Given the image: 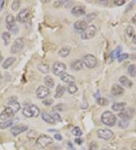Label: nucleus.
<instances>
[{
	"mask_svg": "<svg viewBox=\"0 0 136 150\" xmlns=\"http://www.w3.org/2000/svg\"><path fill=\"white\" fill-rule=\"evenodd\" d=\"M101 121L104 125L112 127L116 124V117L111 112H104L101 115Z\"/></svg>",
	"mask_w": 136,
	"mask_h": 150,
	"instance_id": "f257e3e1",
	"label": "nucleus"
},
{
	"mask_svg": "<svg viewBox=\"0 0 136 150\" xmlns=\"http://www.w3.org/2000/svg\"><path fill=\"white\" fill-rule=\"evenodd\" d=\"M53 143V139L50 136L41 135L36 139V145L39 148H45Z\"/></svg>",
	"mask_w": 136,
	"mask_h": 150,
	"instance_id": "f03ea898",
	"label": "nucleus"
},
{
	"mask_svg": "<svg viewBox=\"0 0 136 150\" xmlns=\"http://www.w3.org/2000/svg\"><path fill=\"white\" fill-rule=\"evenodd\" d=\"M97 31V28L94 25H89L81 33V37L83 40H89L94 37Z\"/></svg>",
	"mask_w": 136,
	"mask_h": 150,
	"instance_id": "7ed1b4c3",
	"label": "nucleus"
},
{
	"mask_svg": "<svg viewBox=\"0 0 136 150\" xmlns=\"http://www.w3.org/2000/svg\"><path fill=\"white\" fill-rule=\"evenodd\" d=\"M24 47V40L23 38H18L16 39L12 44V46L11 47V54H17L18 52H20Z\"/></svg>",
	"mask_w": 136,
	"mask_h": 150,
	"instance_id": "20e7f679",
	"label": "nucleus"
},
{
	"mask_svg": "<svg viewBox=\"0 0 136 150\" xmlns=\"http://www.w3.org/2000/svg\"><path fill=\"white\" fill-rule=\"evenodd\" d=\"M67 69V66L65 64L60 62H55L52 66V72L56 76H61L63 73H65Z\"/></svg>",
	"mask_w": 136,
	"mask_h": 150,
	"instance_id": "39448f33",
	"label": "nucleus"
},
{
	"mask_svg": "<svg viewBox=\"0 0 136 150\" xmlns=\"http://www.w3.org/2000/svg\"><path fill=\"white\" fill-rule=\"evenodd\" d=\"M83 64H85L87 68H93L97 65L98 61L97 59L93 55H86L83 58Z\"/></svg>",
	"mask_w": 136,
	"mask_h": 150,
	"instance_id": "423d86ee",
	"label": "nucleus"
},
{
	"mask_svg": "<svg viewBox=\"0 0 136 150\" xmlns=\"http://www.w3.org/2000/svg\"><path fill=\"white\" fill-rule=\"evenodd\" d=\"M30 12L29 9L24 8L18 14L17 20L20 23H27L30 21Z\"/></svg>",
	"mask_w": 136,
	"mask_h": 150,
	"instance_id": "0eeeda50",
	"label": "nucleus"
},
{
	"mask_svg": "<svg viewBox=\"0 0 136 150\" xmlns=\"http://www.w3.org/2000/svg\"><path fill=\"white\" fill-rule=\"evenodd\" d=\"M36 96L39 99H46L50 94V90L45 86H39L36 91Z\"/></svg>",
	"mask_w": 136,
	"mask_h": 150,
	"instance_id": "6e6552de",
	"label": "nucleus"
},
{
	"mask_svg": "<svg viewBox=\"0 0 136 150\" xmlns=\"http://www.w3.org/2000/svg\"><path fill=\"white\" fill-rule=\"evenodd\" d=\"M97 135L100 139L104 140H109L113 137V133L109 129H100L97 131Z\"/></svg>",
	"mask_w": 136,
	"mask_h": 150,
	"instance_id": "1a4fd4ad",
	"label": "nucleus"
},
{
	"mask_svg": "<svg viewBox=\"0 0 136 150\" xmlns=\"http://www.w3.org/2000/svg\"><path fill=\"white\" fill-rule=\"evenodd\" d=\"M14 115H15V112H13V110L11 109V108H10L9 106H7L4 108L3 111L0 114V119L3 121H7V120H9V118L12 117L14 116Z\"/></svg>",
	"mask_w": 136,
	"mask_h": 150,
	"instance_id": "9d476101",
	"label": "nucleus"
},
{
	"mask_svg": "<svg viewBox=\"0 0 136 150\" xmlns=\"http://www.w3.org/2000/svg\"><path fill=\"white\" fill-rule=\"evenodd\" d=\"M28 130V127L25 126V125H18V126L13 127L11 128V133L13 136H18L21 133L27 131Z\"/></svg>",
	"mask_w": 136,
	"mask_h": 150,
	"instance_id": "9b49d317",
	"label": "nucleus"
},
{
	"mask_svg": "<svg viewBox=\"0 0 136 150\" xmlns=\"http://www.w3.org/2000/svg\"><path fill=\"white\" fill-rule=\"evenodd\" d=\"M8 105H10L9 107L11 108V109L13 110V112H15V114L17 113L20 108V103L17 101L16 97H11L10 101H9L8 103Z\"/></svg>",
	"mask_w": 136,
	"mask_h": 150,
	"instance_id": "f8f14e48",
	"label": "nucleus"
},
{
	"mask_svg": "<svg viewBox=\"0 0 136 150\" xmlns=\"http://www.w3.org/2000/svg\"><path fill=\"white\" fill-rule=\"evenodd\" d=\"M71 13L76 17H80L85 15V8L82 6H76L73 8Z\"/></svg>",
	"mask_w": 136,
	"mask_h": 150,
	"instance_id": "ddd939ff",
	"label": "nucleus"
},
{
	"mask_svg": "<svg viewBox=\"0 0 136 150\" xmlns=\"http://www.w3.org/2000/svg\"><path fill=\"white\" fill-rule=\"evenodd\" d=\"M61 80L63 82L66 83H75L76 80H75V77L73 76V75L69 74L67 73H63V74L60 76Z\"/></svg>",
	"mask_w": 136,
	"mask_h": 150,
	"instance_id": "4468645a",
	"label": "nucleus"
},
{
	"mask_svg": "<svg viewBox=\"0 0 136 150\" xmlns=\"http://www.w3.org/2000/svg\"><path fill=\"white\" fill-rule=\"evenodd\" d=\"M124 93V89L119 84H113L111 88V93L114 96H120Z\"/></svg>",
	"mask_w": 136,
	"mask_h": 150,
	"instance_id": "2eb2a0df",
	"label": "nucleus"
},
{
	"mask_svg": "<svg viewBox=\"0 0 136 150\" xmlns=\"http://www.w3.org/2000/svg\"><path fill=\"white\" fill-rule=\"evenodd\" d=\"M6 27L8 30H11L13 28L15 27V19L12 15H7L6 18Z\"/></svg>",
	"mask_w": 136,
	"mask_h": 150,
	"instance_id": "dca6fc26",
	"label": "nucleus"
},
{
	"mask_svg": "<svg viewBox=\"0 0 136 150\" xmlns=\"http://www.w3.org/2000/svg\"><path fill=\"white\" fill-rule=\"evenodd\" d=\"M87 27V23H86L84 20L77 21L75 22L74 24V28L76 30H79V31L82 32Z\"/></svg>",
	"mask_w": 136,
	"mask_h": 150,
	"instance_id": "f3484780",
	"label": "nucleus"
},
{
	"mask_svg": "<svg viewBox=\"0 0 136 150\" xmlns=\"http://www.w3.org/2000/svg\"><path fill=\"white\" fill-rule=\"evenodd\" d=\"M120 82L123 86H125L127 88H131L133 85V83L125 76H122V77H120Z\"/></svg>",
	"mask_w": 136,
	"mask_h": 150,
	"instance_id": "a211bd4d",
	"label": "nucleus"
},
{
	"mask_svg": "<svg viewBox=\"0 0 136 150\" xmlns=\"http://www.w3.org/2000/svg\"><path fill=\"white\" fill-rule=\"evenodd\" d=\"M126 103H116L112 105V109L116 111V112H123L125 108Z\"/></svg>",
	"mask_w": 136,
	"mask_h": 150,
	"instance_id": "6ab92c4d",
	"label": "nucleus"
},
{
	"mask_svg": "<svg viewBox=\"0 0 136 150\" xmlns=\"http://www.w3.org/2000/svg\"><path fill=\"white\" fill-rule=\"evenodd\" d=\"M41 117H42V120H43L44 121H45V122L48 123V124H50V125H53V124H54V122H55V121H54V119L52 117V116H51V115H49V114L46 113V112L42 113Z\"/></svg>",
	"mask_w": 136,
	"mask_h": 150,
	"instance_id": "aec40b11",
	"label": "nucleus"
},
{
	"mask_svg": "<svg viewBox=\"0 0 136 150\" xmlns=\"http://www.w3.org/2000/svg\"><path fill=\"white\" fill-rule=\"evenodd\" d=\"M71 67H72V68L74 70V71H79L82 70V68H83V62H82V61L81 60L74 61V62L71 64Z\"/></svg>",
	"mask_w": 136,
	"mask_h": 150,
	"instance_id": "412c9836",
	"label": "nucleus"
},
{
	"mask_svg": "<svg viewBox=\"0 0 136 150\" xmlns=\"http://www.w3.org/2000/svg\"><path fill=\"white\" fill-rule=\"evenodd\" d=\"M15 62V57H13V56L8 57V59H6V60H5V62H4L3 64H2V68H3L4 69H8L10 66L12 65L13 63Z\"/></svg>",
	"mask_w": 136,
	"mask_h": 150,
	"instance_id": "4be33fe9",
	"label": "nucleus"
},
{
	"mask_svg": "<svg viewBox=\"0 0 136 150\" xmlns=\"http://www.w3.org/2000/svg\"><path fill=\"white\" fill-rule=\"evenodd\" d=\"M64 92H65V87L62 85H58L56 88V90H55V95L54 97L55 98H61L63 96L64 94Z\"/></svg>",
	"mask_w": 136,
	"mask_h": 150,
	"instance_id": "5701e85b",
	"label": "nucleus"
},
{
	"mask_svg": "<svg viewBox=\"0 0 136 150\" xmlns=\"http://www.w3.org/2000/svg\"><path fill=\"white\" fill-rule=\"evenodd\" d=\"M44 83L46 85V87L48 88H53L54 86V79L51 77V76H46L44 78Z\"/></svg>",
	"mask_w": 136,
	"mask_h": 150,
	"instance_id": "b1692460",
	"label": "nucleus"
},
{
	"mask_svg": "<svg viewBox=\"0 0 136 150\" xmlns=\"http://www.w3.org/2000/svg\"><path fill=\"white\" fill-rule=\"evenodd\" d=\"M132 115H133V114H132V111H131L130 108L126 110L125 112L119 114L120 117H121V118L123 119V120H127V121H128V119L132 118Z\"/></svg>",
	"mask_w": 136,
	"mask_h": 150,
	"instance_id": "393cba45",
	"label": "nucleus"
},
{
	"mask_svg": "<svg viewBox=\"0 0 136 150\" xmlns=\"http://www.w3.org/2000/svg\"><path fill=\"white\" fill-rule=\"evenodd\" d=\"M37 68H38L40 71L43 74H48L49 72V64H45V63L41 62L39 63V64H38V65H37Z\"/></svg>",
	"mask_w": 136,
	"mask_h": 150,
	"instance_id": "a878e982",
	"label": "nucleus"
},
{
	"mask_svg": "<svg viewBox=\"0 0 136 150\" xmlns=\"http://www.w3.org/2000/svg\"><path fill=\"white\" fill-rule=\"evenodd\" d=\"M13 125V121L9 119V120H7V121H2V122H0V129L1 130H5V129H7L8 127L11 126Z\"/></svg>",
	"mask_w": 136,
	"mask_h": 150,
	"instance_id": "bb28decb",
	"label": "nucleus"
},
{
	"mask_svg": "<svg viewBox=\"0 0 136 150\" xmlns=\"http://www.w3.org/2000/svg\"><path fill=\"white\" fill-rule=\"evenodd\" d=\"M22 114H23L26 117H29V118H30V117H33V112H32V110H31L30 105L26 106L25 108H24L23 112H22Z\"/></svg>",
	"mask_w": 136,
	"mask_h": 150,
	"instance_id": "cd10ccee",
	"label": "nucleus"
},
{
	"mask_svg": "<svg viewBox=\"0 0 136 150\" xmlns=\"http://www.w3.org/2000/svg\"><path fill=\"white\" fill-rule=\"evenodd\" d=\"M70 52V50L69 48H61L59 51H58V55H60L61 58H65L67 55H69Z\"/></svg>",
	"mask_w": 136,
	"mask_h": 150,
	"instance_id": "c85d7f7f",
	"label": "nucleus"
},
{
	"mask_svg": "<svg viewBox=\"0 0 136 150\" xmlns=\"http://www.w3.org/2000/svg\"><path fill=\"white\" fill-rule=\"evenodd\" d=\"M121 52H122V49L120 47H118L117 49H116V50H113V51L111 54V59H118V58L120 57V55H121Z\"/></svg>",
	"mask_w": 136,
	"mask_h": 150,
	"instance_id": "c756f323",
	"label": "nucleus"
},
{
	"mask_svg": "<svg viewBox=\"0 0 136 150\" xmlns=\"http://www.w3.org/2000/svg\"><path fill=\"white\" fill-rule=\"evenodd\" d=\"M31 110H32V112H33V117H37L40 114L39 108L36 106V105H30Z\"/></svg>",
	"mask_w": 136,
	"mask_h": 150,
	"instance_id": "7c9ffc66",
	"label": "nucleus"
},
{
	"mask_svg": "<svg viewBox=\"0 0 136 150\" xmlns=\"http://www.w3.org/2000/svg\"><path fill=\"white\" fill-rule=\"evenodd\" d=\"M67 90L69 92V93L74 94L76 92H77L78 88H77L76 85L75 84V83H70L68 85V86H67Z\"/></svg>",
	"mask_w": 136,
	"mask_h": 150,
	"instance_id": "2f4dec72",
	"label": "nucleus"
},
{
	"mask_svg": "<svg viewBox=\"0 0 136 150\" xmlns=\"http://www.w3.org/2000/svg\"><path fill=\"white\" fill-rule=\"evenodd\" d=\"M128 72L132 77H136V64H130L128 68Z\"/></svg>",
	"mask_w": 136,
	"mask_h": 150,
	"instance_id": "473e14b6",
	"label": "nucleus"
},
{
	"mask_svg": "<svg viewBox=\"0 0 136 150\" xmlns=\"http://www.w3.org/2000/svg\"><path fill=\"white\" fill-rule=\"evenodd\" d=\"M2 40H4V42L6 44V46H8L9 42H10V39H11V35H10V33H8V32H4V33H2Z\"/></svg>",
	"mask_w": 136,
	"mask_h": 150,
	"instance_id": "72a5a7b5",
	"label": "nucleus"
},
{
	"mask_svg": "<svg viewBox=\"0 0 136 150\" xmlns=\"http://www.w3.org/2000/svg\"><path fill=\"white\" fill-rule=\"evenodd\" d=\"M96 17H97V15H96V14H95V13H94V12L90 13L89 15H86V17H85V18L84 21H85L86 22V23H87V24H88V23H89V22L92 21L94 20V19L95 18H96Z\"/></svg>",
	"mask_w": 136,
	"mask_h": 150,
	"instance_id": "f704fd0d",
	"label": "nucleus"
},
{
	"mask_svg": "<svg viewBox=\"0 0 136 150\" xmlns=\"http://www.w3.org/2000/svg\"><path fill=\"white\" fill-rule=\"evenodd\" d=\"M72 134L73 136H76L77 137H81V136L83 134V133H82V131L80 130V127H74V128L72 130Z\"/></svg>",
	"mask_w": 136,
	"mask_h": 150,
	"instance_id": "c9c22d12",
	"label": "nucleus"
},
{
	"mask_svg": "<svg viewBox=\"0 0 136 150\" xmlns=\"http://www.w3.org/2000/svg\"><path fill=\"white\" fill-rule=\"evenodd\" d=\"M97 103L99 105L101 106H106L108 105V101L105 99V98H102V97H99L98 99H97Z\"/></svg>",
	"mask_w": 136,
	"mask_h": 150,
	"instance_id": "e433bc0d",
	"label": "nucleus"
},
{
	"mask_svg": "<svg viewBox=\"0 0 136 150\" xmlns=\"http://www.w3.org/2000/svg\"><path fill=\"white\" fill-rule=\"evenodd\" d=\"M118 125H119L120 127H121V128L123 129L127 128L129 125V122L127 121V120H123V119H122V120H120V121H119Z\"/></svg>",
	"mask_w": 136,
	"mask_h": 150,
	"instance_id": "4c0bfd02",
	"label": "nucleus"
},
{
	"mask_svg": "<svg viewBox=\"0 0 136 150\" xmlns=\"http://www.w3.org/2000/svg\"><path fill=\"white\" fill-rule=\"evenodd\" d=\"M125 31H126V33L128 34V36L130 37H133L135 33V30L134 28L132 27V26H129V27H127L126 30H125Z\"/></svg>",
	"mask_w": 136,
	"mask_h": 150,
	"instance_id": "58836bf2",
	"label": "nucleus"
},
{
	"mask_svg": "<svg viewBox=\"0 0 136 150\" xmlns=\"http://www.w3.org/2000/svg\"><path fill=\"white\" fill-rule=\"evenodd\" d=\"M98 144L95 141H92L89 144V150H98Z\"/></svg>",
	"mask_w": 136,
	"mask_h": 150,
	"instance_id": "ea45409f",
	"label": "nucleus"
},
{
	"mask_svg": "<svg viewBox=\"0 0 136 150\" xmlns=\"http://www.w3.org/2000/svg\"><path fill=\"white\" fill-rule=\"evenodd\" d=\"M20 1H14L12 2V5H11V8H12L13 11H17L20 8Z\"/></svg>",
	"mask_w": 136,
	"mask_h": 150,
	"instance_id": "a19ab883",
	"label": "nucleus"
},
{
	"mask_svg": "<svg viewBox=\"0 0 136 150\" xmlns=\"http://www.w3.org/2000/svg\"><path fill=\"white\" fill-rule=\"evenodd\" d=\"M36 135H37V133H36V132H35L34 130H30V131L27 134V137L29 138L30 139H31V140H33V139H34L36 137Z\"/></svg>",
	"mask_w": 136,
	"mask_h": 150,
	"instance_id": "79ce46f5",
	"label": "nucleus"
},
{
	"mask_svg": "<svg viewBox=\"0 0 136 150\" xmlns=\"http://www.w3.org/2000/svg\"><path fill=\"white\" fill-rule=\"evenodd\" d=\"M51 115L52 116L53 118L54 119V121H59V122H61L62 121V119L60 115H59L58 113H57V112H52Z\"/></svg>",
	"mask_w": 136,
	"mask_h": 150,
	"instance_id": "37998d69",
	"label": "nucleus"
},
{
	"mask_svg": "<svg viewBox=\"0 0 136 150\" xmlns=\"http://www.w3.org/2000/svg\"><path fill=\"white\" fill-rule=\"evenodd\" d=\"M129 55L128 53H125V54H121V55H120V57L118 58V61L119 62H123V60H125V59H127L128 58H129Z\"/></svg>",
	"mask_w": 136,
	"mask_h": 150,
	"instance_id": "c03bdc74",
	"label": "nucleus"
},
{
	"mask_svg": "<svg viewBox=\"0 0 136 150\" xmlns=\"http://www.w3.org/2000/svg\"><path fill=\"white\" fill-rule=\"evenodd\" d=\"M54 111H59V112H63V105L62 104L57 105L53 107Z\"/></svg>",
	"mask_w": 136,
	"mask_h": 150,
	"instance_id": "a18cd8bd",
	"label": "nucleus"
},
{
	"mask_svg": "<svg viewBox=\"0 0 136 150\" xmlns=\"http://www.w3.org/2000/svg\"><path fill=\"white\" fill-rule=\"evenodd\" d=\"M52 103H53L52 99H45V100H44L43 102H42V104L45 105V106H50Z\"/></svg>",
	"mask_w": 136,
	"mask_h": 150,
	"instance_id": "49530a36",
	"label": "nucleus"
},
{
	"mask_svg": "<svg viewBox=\"0 0 136 150\" xmlns=\"http://www.w3.org/2000/svg\"><path fill=\"white\" fill-rule=\"evenodd\" d=\"M114 4L116 5V6H123V5H124V4L125 3V0H115L114 2Z\"/></svg>",
	"mask_w": 136,
	"mask_h": 150,
	"instance_id": "de8ad7c7",
	"label": "nucleus"
},
{
	"mask_svg": "<svg viewBox=\"0 0 136 150\" xmlns=\"http://www.w3.org/2000/svg\"><path fill=\"white\" fill-rule=\"evenodd\" d=\"M54 139H57V140H58V141H61L62 139H63V137H62V136L61 135V134H54Z\"/></svg>",
	"mask_w": 136,
	"mask_h": 150,
	"instance_id": "09e8293b",
	"label": "nucleus"
},
{
	"mask_svg": "<svg viewBox=\"0 0 136 150\" xmlns=\"http://www.w3.org/2000/svg\"><path fill=\"white\" fill-rule=\"evenodd\" d=\"M75 143H76V144L81 145L82 143H83V140L82 139H80V138H76V139H75Z\"/></svg>",
	"mask_w": 136,
	"mask_h": 150,
	"instance_id": "8fccbe9b",
	"label": "nucleus"
},
{
	"mask_svg": "<svg viewBox=\"0 0 136 150\" xmlns=\"http://www.w3.org/2000/svg\"><path fill=\"white\" fill-rule=\"evenodd\" d=\"M4 6H5V1H3V0H1V1H0V11L2 10Z\"/></svg>",
	"mask_w": 136,
	"mask_h": 150,
	"instance_id": "3c124183",
	"label": "nucleus"
},
{
	"mask_svg": "<svg viewBox=\"0 0 136 150\" xmlns=\"http://www.w3.org/2000/svg\"><path fill=\"white\" fill-rule=\"evenodd\" d=\"M132 42H133V43H135V44H136V35L135 36H133V37H132Z\"/></svg>",
	"mask_w": 136,
	"mask_h": 150,
	"instance_id": "603ef678",
	"label": "nucleus"
},
{
	"mask_svg": "<svg viewBox=\"0 0 136 150\" xmlns=\"http://www.w3.org/2000/svg\"><path fill=\"white\" fill-rule=\"evenodd\" d=\"M2 60H3V56H2V53H1V52H0V63L2 62Z\"/></svg>",
	"mask_w": 136,
	"mask_h": 150,
	"instance_id": "864d4df0",
	"label": "nucleus"
},
{
	"mask_svg": "<svg viewBox=\"0 0 136 150\" xmlns=\"http://www.w3.org/2000/svg\"><path fill=\"white\" fill-rule=\"evenodd\" d=\"M132 21H133V23H134L135 24H136V15H135L134 17H133V18H132Z\"/></svg>",
	"mask_w": 136,
	"mask_h": 150,
	"instance_id": "5fc2aeb1",
	"label": "nucleus"
},
{
	"mask_svg": "<svg viewBox=\"0 0 136 150\" xmlns=\"http://www.w3.org/2000/svg\"><path fill=\"white\" fill-rule=\"evenodd\" d=\"M102 150H108V149H102Z\"/></svg>",
	"mask_w": 136,
	"mask_h": 150,
	"instance_id": "6e6d98bb",
	"label": "nucleus"
},
{
	"mask_svg": "<svg viewBox=\"0 0 136 150\" xmlns=\"http://www.w3.org/2000/svg\"><path fill=\"white\" fill-rule=\"evenodd\" d=\"M0 77H1V74H0Z\"/></svg>",
	"mask_w": 136,
	"mask_h": 150,
	"instance_id": "4d7b16f0",
	"label": "nucleus"
}]
</instances>
